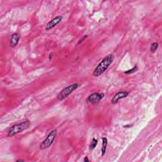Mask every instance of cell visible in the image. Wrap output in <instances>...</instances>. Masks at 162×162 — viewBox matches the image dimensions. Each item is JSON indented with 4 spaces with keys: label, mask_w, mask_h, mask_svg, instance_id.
<instances>
[{
    "label": "cell",
    "mask_w": 162,
    "mask_h": 162,
    "mask_svg": "<svg viewBox=\"0 0 162 162\" xmlns=\"http://www.w3.org/2000/svg\"><path fill=\"white\" fill-rule=\"evenodd\" d=\"M105 97L104 93L103 92H95L88 96L86 101L89 103L95 105Z\"/></svg>",
    "instance_id": "cell-5"
},
{
    "label": "cell",
    "mask_w": 162,
    "mask_h": 162,
    "mask_svg": "<svg viewBox=\"0 0 162 162\" xmlns=\"http://www.w3.org/2000/svg\"><path fill=\"white\" fill-rule=\"evenodd\" d=\"M102 148H101V156H103L106 153V151H107V147L108 144V139L107 138H102Z\"/></svg>",
    "instance_id": "cell-9"
},
{
    "label": "cell",
    "mask_w": 162,
    "mask_h": 162,
    "mask_svg": "<svg viewBox=\"0 0 162 162\" xmlns=\"http://www.w3.org/2000/svg\"><path fill=\"white\" fill-rule=\"evenodd\" d=\"M17 161H25L24 160H18Z\"/></svg>",
    "instance_id": "cell-16"
},
{
    "label": "cell",
    "mask_w": 162,
    "mask_h": 162,
    "mask_svg": "<svg viewBox=\"0 0 162 162\" xmlns=\"http://www.w3.org/2000/svg\"><path fill=\"white\" fill-rule=\"evenodd\" d=\"M84 162H89V160L88 159V157H86L84 158Z\"/></svg>",
    "instance_id": "cell-14"
},
{
    "label": "cell",
    "mask_w": 162,
    "mask_h": 162,
    "mask_svg": "<svg viewBox=\"0 0 162 162\" xmlns=\"http://www.w3.org/2000/svg\"><path fill=\"white\" fill-rule=\"evenodd\" d=\"M138 67H137V65H135V66L134 67L132 68V69H130V70H127L126 72H124V74H134V73L138 71Z\"/></svg>",
    "instance_id": "cell-11"
},
{
    "label": "cell",
    "mask_w": 162,
    "mask_h": 162,
    "mask_svg": "<svg viewBox=\"0 0 162 162\" xmlns=\"http://www.w3.org/2000/svg\"><path fill=\"white\" fill-rule=\"evenodd\" d=\"M129 92H127V91H120L117 92V94H115L114 95V96L113 97V98L111 99V103L115 105L117 104V103L121 99H123L124 98H127V96H129Z\"/></svg>",
    "instance_id": "cell-6"
},
{
    "label": "cell",
    "mask_w": 162,
    "mask_h": 162,
    "mask_svg": "<svg viewBox=\"0 0 162 162\" xmlns=\"http://www.w3.org/2000/svg\"><path fill=\"white\" fill-rule=\"evenodd\" d=\"M114 58V55L111 54L108 55L105 57L95 68L94 72H93V76L99 77L103 74L113 63Z\"/></svg>",
    "instance_id": "cell-1"
},
{
    "label": "cell",
    "mask_w": 162,
    "mask_h": 162,
    "mask_svg": "<svg viewBox=\"0 0 162 162\" xmlns=\"http://www.w3.org/2000/svg\"><path fill=\"white\" fill-rule=\"evenodd\" d=\"M20 39V35L17 32L12 34L10 41V46L11 48H15L18 45Z\"/></svg>",
    "instance_id": "cell-8"
},
{
    "label": "cell",
    "mask_w": 162,
    "mask_h": 162,
    "mask_svg": "<svg viewBox=\"0 0 162 162\" xmlns=\"http://www.w3.org/2000/svg\"><path fill=\"white\" fill-rule=\"evenodd\" d=\"M88 37V35H84V36L82 37V39H80L79 40V41L78 42V45H80V43H82L84 41V40H85V39H86Z\"/></svg>",
    "instance_id": "cell-13"
},
{
    "label": "cell",
    "mask_w": 162,
    "mask_h": 162,
    "mask_svg": "<svg viewBox=\"0 0 162 162\" xmlns=\"http://www.w3.org/2000/svg\"><path fill=\"white\" fill-rule=\"evenodd\" d=\"M79 87V84L77 83H74L68 86L66 88H65L63 89H62L60 92V93L58 95L57 99L59 101H62L67 98L68 96L72 94L75 90H76Z\"/></svg>",
    "instance_id": "cell-3"
},
{
    "label": "cell",
    "mask_w": 162,
    "mask_h": 162,
    "mask_svg": "<svg viewBox=\"0 0 162 162\" xmlns=\"http://www.w3.org/2000/svg\"><path fill=\"white\" fill-rule=\"evenodd\" d=\"M98 140L95 139V138H93L92 140L91 143L89 145V149H94L96 147V146L98 145Z\"/></svg>",
    "instance_id": "cell-10"
},
{
    "label": "cell",
    "mask_w": 162,
    "mask_h": 162,
    "mask_svg": "<svg viewBox=\"0 0 162 162\" xmlns=\"http://www.w3.org/2000/svg\"><path fill=\"white\" fill-rule=\"evenodd\" d=\"M158 48V44L157 43H153V44L151 45V48H150V51L151 53H155L156 51L157 50Z\"/></svg>",
    "instance_id": "cell-12"
},
{
    "label": "cell",
    "mask_w": 162,
    "mask_h": 162,
    "mask_svg": "<svg viewBox=\"0 0 162 162\" xmlns=\"http://www.w3.org/2000/svg\"><path fill=\"white\" fill-rule=\"evenodd\" d=\"M53 58V53H51V54H49V60H51V59Z\"/></svg>",
    "instance_id": "cell-15"
},
{
    "label": "cell",
    "mask_w": 162,
    "mask_h": 162,
    "mask_svg": "<svg viewBox=\"0 0 162 162\" xmlns=\"http://www.w3.org/2000/svg\"><path fill=\"white\" fill-rule=\"evenodd\" d=\"M30 122L29 120H26L20 123L13 126L10 127V129L8 130L7 133L8 137H13L14 136L17 134L23 132L24 130L29 128Z\"/></svg>",
    "instance_id": "cell-2"
},
{
    "label": "cell",
    "mask_w": 162,
    "mask_h": 162,
    "mask_svg": "<svg viewBox=\"0 0 162 162\" xmlns=\"http://www.w3.org/2000/svg\"><path fill=\"white\" fill-rule=\"evenodd\" d=\"M57 135V130L53 129L51 132L49 133V134L46 137V138L39 145V148L41 149H45L50 147L53 144L55 139Z\"/></svg>",
    "instance_id": "cell-4"
},
{
    "label": "cell",
    "mask_w": 162,
    "mask_h": 162,
    "mask_svg": "<svg viewBox=\"0 0 162 162\" xmlns=\"http://www.w3.org/2000/svg\"><path fill=\"white\" fill-rule=\"evenodd\" d=\"M62 18H62L61 16H57L54 18L53 19H52L51 21H49L47 25H46V30H49L53 29V28H54L55 26H57L59 23L61 22Z\"/></svg>",
    "instance_id": "cell-7"
}]
</instances>
